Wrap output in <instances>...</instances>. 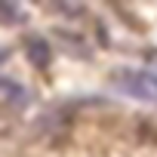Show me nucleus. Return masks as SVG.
Listing matches in <instances>:
<instances>
[{"mask_svg": "<svg viewBox=\"0 0 157 157\" xmlns=\"http://www.w3.org/2000/svg\"><path fill=\"white\" fill-rule=\"evenodd\" d=\"M114 86L129 93V96H139L145 102H157V74L151 71H132V68H123V71H114Z\"/></svg>", "mask_w": 157, "mask_h": 157, "instance_id": "nucleus-1", "label": "nucleus"}, {"mask_svg": "<svg viewBox=\"0 0 157 157\" xmlns=\"http://www.w3.org/2000/svg\"><path fill=\"white\" fill-rule=\"evenodd\" d=\"M25 56L34 68H46L49 59H52V49H49V40H43L40 34H28L25 37Z\"/></svg>", "mask_w": 157, "mask_h": 157, "instance_id": "nucleus-2", "label": "nucleus"}, {"mask_svg": "<svg viewBox=\"0 0 157 157\" xmlns=\"http://www.w3.org/2000/svg\"><path fill=\"white\" fill-rule=\"evenodd\" d=\"M0 96H3V105L6 108H25L31 102V93L22 83H16L13 77H3V80H0Z\"/></svg>", "mask_w": 157, "mask_h": 157, "instance_id": "nucleus-3", "label": "nucleus"}, {"mask_svg": "<svg viewBox=\"0 0 157 157\" xmlns=\"http://www.w3.org/2000/svg\"><path fill=\"white\" fill-rule=\"evenodd\" d=\"M0 13H3V19H6V22H13V19H19V10H16L13 3H3V6H0Z\"/></svg>", "mask_w": 157, "mask_h": 157, "instance_id": "nucleus-4", "label": "nucleus"}]
</instances>
